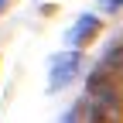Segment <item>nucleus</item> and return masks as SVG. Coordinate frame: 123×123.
Segmentation results:
<instances>
[{"label": "nucleus", "mask_w": 123, "mask_h": 123, "mask_svg": "<svg viewBox=\"0 0 123 123\" xmlns=\"http://www.w3.org/2000/svg\"><path fill=\"white\" fill-rule=\"evenodd\" d=\"M86 116L89 123H113L120 116V96L116 89L96 72L89 79V106H86Z\"/></svg>", "instance_id": "f257e3e1"}, {"label": "nucleus", "mask_w": 123, "mask_h": 123, "mask_svg": "<svg viewBox=\"0 0 123 123\" xmlns=\"http://www.w3.org/2000/svg\"><path fill=\"white\" fill-rule=\"evenodd\" d=\"M75 68H79V51H65V55H58V58L51 62V89L65 86L72 75H75Z\"/></svg>", "instance_id": "f03ea898"}, {"label": "nucleus", "mask_w": 123, "mask_h": 123, "mask_svg": "<svg viewBox=\"0 0 123 123\" xmlns=\"http://www.w3.org/2000/svg\"><path fill=\"white\" fill-rule=\"evenodd\" d=\"M99 72H123V44H116V48L106 51L103 68H99Z\"/></svg>", "instance_id": "7ed1b4c3"}, {"label": "nucleus", "mask_w": 123, "mask_h": 123, "mask_svg": "<svg viewBox=\"0 0 123 123\" xmlns=\"http://www.w3.org/2000/svg\"><path fill=\"white\" fill-rule=\"evenodd\" d=\"M92 31H96V17H82L79 24L68 31V41H82V38H89V34H92Z\"/></svg>", "instance_id": "20e7f679"}, {"label": "nucleus", "mask_w": 123, "mask_h": 123, "mask_svg": "<svg viewBox=\"0 0 123 123\" xmlns=\"http://www.w3.org/2000/svg\"><path fill=\"white\" fill-rule=\"evenodd\" d=\"M103 7H110V10H116V7H123V0H103Z\"/></svg>", "instance_id": "39448f33"}, {"label": "nucleus", "mask_w": 123, "mask_h": 123, "mask_svg": "<svg viewBox=\"0 0 123 123\" xmlns=\"http://www.w3.org/2000/svg\"><path fill=\"white\" fill-rule=\"evenodd\" d=\"M4 4H7V0H0V7H4Z\"/></svg>", "instance_id": "423d86ee"}]
</instances>
